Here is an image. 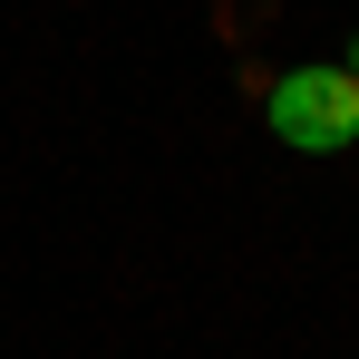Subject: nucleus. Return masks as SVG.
<instances>
[{"mask_svg": "<svg viewBox=\"0 0 359 359\" xmlns=\"http://www.w3.org/2000/svg\"><path fill=\"white\" fill-rule=\"evenodd\" d=\"M272 126H282V146H301V156L350 146L359 136V78L350 68H292L272 88Z\"/></svg>", "mask_w": 359, "mask_h": 359, "instance_id": "nucleus-1", "label": "nucleus"}, {"mask_svg": "<svg viewBox=\"0 0 359 359\" xmlns=\"http://www.w3.org/2000/svg\"><path fill=\"white\" fill-rule=\"evenodd\" d=\"M350 78H359V59H350Z\"/></svg>", "mask_w": 359, "mask_h": 359, "instance_id": "nucleus-2", "label": "nucleus"}]
</instances>
